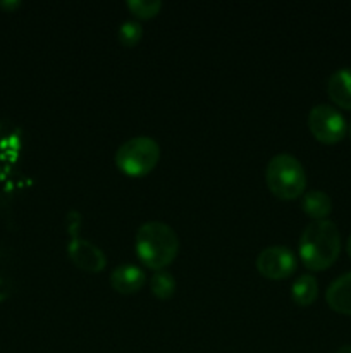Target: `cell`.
Here are the masks:
<instances>
[{
  "instance_id": "e0dca14e",
  "label": "cell",
  "mask_w": 351,
  "mask_h": 353,
  "mask_svg": "<svg viewBox=\"0 0 351 353\" xmlns=\"http://www.w3.org/2000/svg\"><path fill=\"white\" fill-rule=\"evenodd\" d=\"M336 353H351V345H343V347L337 348Z\"/></svg>"
},
{
  "instance_id": "8992f818",
  "label": "cell",
  "mask_w": 351,
  "mask_h": 353,
  "mask_svg": "<svg viewBox=\"0 0 351 353\" xmlns=\"http://www.w3.org/2000/svg\"><path fill=\"white\" fill-rule=\"evenodd\" d=\"M298 268V257L284 245L265 247L257 257V271L267 279H286L295 274Z\"/></svg>"
},
{
  "instance_id": "8fae6325",
  "label": "cell",
  "mask_w": 351,
  "mask_h": 353,
  "mask_svg": "<svg viewBox=\"0 0 351 353\" xmlns=\"http://www.w3.org/2000/svg\"><path fill=\"white\" fill-rule=\"evenodd\" d=\"M301 209L313 221L327 219L329 214L332 212V200L322 190H310V192L303 193Z\"/></svg>"
},
{
  "instance_id": "7c38bea8",
  "label": "cell",
  "mask_w": 351,
  "mask_h": 353,
  "mask_svg": "<svg viewBox=\"0 0 351 353\" xmlns=\"http://www.w3.org/2000/svg\"><path fill=\"white\" fill-rule=\"evenodd\" d=\"M319 296V283H317L315 276L312 274H301L295 279L291 286V299L298 305H312Z\"/></svg>"
},
{
  "instance_id": "30bf717a",
  "label": "cell",
  "mask_w": 351,
  "mask_h": 353,
  "mask_svg": "<svg viewBox=\"0 0 351 353\" xmlns=\"http://www.w3.org/2000/svg\"><path fill=\"white\" fill-rule=\"evenodd\" d=\"M327 93L337 107L351 110V68H341L329 76Z\"/></svg>"
},
{
  "instance_id": "4fadbf2b",
  "label": "cell",
  "mask_w": 351,
  "mask_h": 353,
  "mask_svg": "<svg viewBox=\"0 0 351 353\" xmlns=\"http://www.w3.org/2000/svg\"><path fill=\"white\" fill-rule=\"evenodd\" d=\"M150 290L157 299L160 300L171 299L176 292L174 276H172L169 271H165V269L155 271L153 276L150 278Z\"/></svg>"
},
{
  "instance_id": "5bb4252c",
  "label": "cell",
  "mask_w": 351,
  "mask_h": 353,
  "mask_svg": "<svg viewBox=\"0 0 351 353\" xmlns=\"http://www.w3.org/2000/svg\"><path fill=\"white\" fill-rule=\"evenodd\" d=\"M117 34H119L120 43L126 45V47H133V45L140 43V40L143 38V26H141L140 21L127 19L120 24Z\"/></svg>"
},
{
  "instance_id": "5b68a950",
  "label": "cell",
  "mask_w": 351,
  "mask_h": 353,
  "mask_svg": "<svg viewBox=\"0 0 351 353\" xmlns=\"http://www.w3.org/2000/svg\"><path fill=\"white\" fill-rule=\"evenodd\" d=\"M308 130L319 141L327 145L337 143L348 133V123L343 114L329 103H319L308 112Z\"/></svg>"
},
{
  "instance_id": "d6986e66",
  "label": "cell",
  "mask_w": 351,
  "mask_h": 353,
  "mask_svg": "<svg viewBox=\"0 0 351 353\" xmlns=\"http://www.w3.org/2000/svg\"><path fill=\"white\" fill-rule=\"evenodd\" d=\"M348 133H350V138H351V121H350V124H348Z\"/></svg>"
},
{
  "instance_id": "52a82bcc",
  "label": "cell",
  "mask_w": 351,
  "mask_h": 353,
  "mask_svg": "<svg viewBox=\"0 0 351 353\" xmlns=\"http://www.w3.org/2000/svg\"><path fill=\"white\" fill-rule=\"evenodd\" d=\"M67 255L76 268L86 272H102L107 265V257L102 248L81 236L71 238L67 245Z\"/></svg>"
},
{
  "instance_id": "ba28073f",
  "label": "cell",
  "mask_w": 351,
  "mask_h": 353,
  "mask_svg": "<svg viewBox=\"0 0 351 353\" xmlns=\"http://www.w3.org/2000/svg\"><path fill=\"white\" fill-rule=\"evenodd\" d=\"M147 283V274L136 264H120L110 272V285L116 292L131 295L140 292Z\"/></svg>"
},
{
  "instance_id": "9a60e30c",
  "label": "cell",
  "mask_w": 351,
  "mask_h": 353,
  "mask_svg": "<svg viewBox=\"0 0 351 353\" xmlns=\"http://www.w3.org/2000/svg\"><path fill=\"white\" fill-rule=\"evenodd\" d=\"M127 9L141 19L157 16L158 10L162 9L160 0H127Z\"/></svg>"
},
{
  "instance_id": "3957f363",
  "label": "cell",
  "mask_w": 351,
  "mask_h": 353,
  "mask_svg": "<svg viewBox=\"0 0 351 353\" xmlns=\"http://www.w3.org/2000/svg\"><path fill=\"white\" fill-rule=\"evenodd\" d=\"M265 181L272 195L282 200H295L305 193L306 172L298 157L282 152L268 161Z\"/></svg>"
},
{
  "instance_id": "ac0fdd59",
  "label": "cell",
  "mask_w": 351,
  "mask_h": 353,
  "mask_svg": "<svg viewBox=\"0 0 351 353\" xmlns=\"http://www.w3.org/2000/svg\"><path fill=\"white\" fill-rule=\"evenodd\" d=\"M346 250H348V255L351 257V234H350V238H348V241H346Z\"/></svg>"
},
{
  "instance_id": "7a4b0ae2",
  "label": "cell",
  "mask_w": 351,
  "mask_h": 353,
  "mask_svg": "<svg viewBox=\"0 0 351 353\" xmlns=\"http://www.w3.org/2000/svg\"><path fill=\"white\" fill-rule=\"evenodd\" d=\"M299 259L312 271H323L337 261L341 254V234L329 219L312 221L299 236Z\"/></svg>"
},
{
  "instance_id": "6da1fadb",
  "label": "cell",
  "mask_w": 351,
  "mask_h": 353,
  "mask_svg": "<svg viewBox=\"0 0 351 353\" xmlns=\"http://www.w3.org/2000/svg\"><path fill=\"white\" fill-rule=\"evenodd\" d=\"M134 250L143 265L153 271H160L178 257L179 238L169 224L162 221H147L138 228Z\"/></svg>"
},
{
  "instance_id": "2e32d148",
  "label": "cell",
  "mask_w": 351,
  "mask_h": 353,
  "mask_svg": "<svg viewBox=\"0 0 351 353\" xmlns=\"http://www.w3.org/2000/svg\"><path fill=\"white\" fill-rule=\"evenodd\" d=\"M0 7H3V9H14V7H19V2H0Z\"/></svg>"
},
{
  "instance_id": "9c48e42d",
  "label": "cell",
  "mask_w": 351,
  "mask_h": 353,
  "mask_svg": "<svg viewBox=\"0 0 351 353\" xmlns=\"http://www.w3.org/2000/svg\"><path fill=\"white\" fill-rule=\"evenodd\" d=\"M326 302L336 312L351 316V271L330 283L326 292Z\"/></svg>"
},
{
  "instance_id": "277c9868",
  "label": "cell",
  "mask_w": 351,
  "mask_h": 353,
  "mask_svg": "<svg viewBox=\"0 0 351 353\" xmlns=\"http://www.w3.org/2000/svg\"><path fill=\"white\" fill-rule=\"evenodd\" d=\"M158 159H160V145L155 138L147 134L129 138L116 150L117 169L133 178L153 171L155 165L158 164Z\"/></svg>"
}]
</instances>
